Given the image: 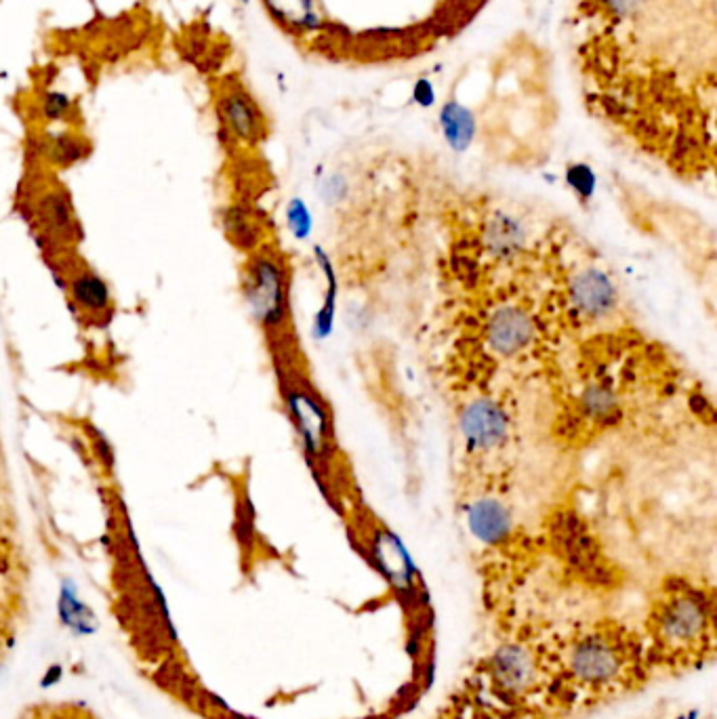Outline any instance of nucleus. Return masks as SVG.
Instances as JSON below:
<instances>
[{
	"label": "nucleus",
	"instance_id": "obj_17",
	"mask_svg": "<svg viewBox=\"0 0 717 719\" xmlns=\"http://www.w3.org/2000/svg\"><path fill=\"white\" fill-rule=\"evenodd\" d=\"M440 127L448 146L457 152H465L476 137V116L457 101H448L440 114Z\"/></svg>",
	"mask_w": 717,
	"mask_h": 719
},
{
	"label": "nucleus",
	"instance_id": "obj_1",
	"mask_svg": "<svg viewBox=\"0 0 717 719\" xmlns=\"http://www.w3.org/2000/svg\"><path fill=\"white\" fill-rule=\"evenodd\" d=\"M570 32L577 59L633 36L629 43L579 68L581 74L617 53L581 78L589 91L633 51L619 76L589 101L593 106L614 89L629 66L633 74L619 97L633 85L631 97L640 104L657 99L663 114L667 108L684 114L686 101L699 114L703 85L715 89V0H577Z\"/></svg>",
	"mask_w": 717,
	"mask_h": 719
},
{
	"label": "nucleus",
	"instance_id": "obj_9",
	"mask_svg": "<svg viewBox=\"0 0 717 719\" xmlns=\"http://www.w3.org/2000/svg\"><path fill=\"white\" fill-rule=\"evenodd\" d=\"M509 419L505 410L488 398L469 402L461 413V434L469 450L488 453L505 442Z\"/></svg>",
	"mask_w": 717,
	"mask_h": 719
},
{
	"label": "nucleus",
	"instance_id": "obj_25",
	"mask_svg": "<svg viewBox=\"0 0 717 719\" xmlns=\"http://www.w3.org/2000/svg\"><path fill=\"white\" fill-rule=\"evenodd\" d=\"M524 719H530V717H524ZM537 719H545V717H539V715H537Z\"/></svg>",
	"mask_w": 717,
	"mask_h": 719
},
{
	"label": "nucleus",
	"instance_id": "obj_8",
	"mask_svg": "<svg viewBox=\"0 0 717 719\" xmlns=\"http://www.w3.org/2000/svg\"><path fill=\"white\" fill-rule=\"evenodd\" d=\"M55 272L66 278V289L72 299L74 310L83 314L89 322L108 324L114 316V301L108 282L85 263L68 267H55Z\"/></svg>",
	"mask_w": 717,
	"mask_h": 719
},
{
	"label": "nucleus",
	"instance_id": "obj_20",
	"mask_svg": "<svg viewBox=\"0 0 717 719\" xmlns=\"http://www.w3.org/2000/svg\"><path fill=\"white\" fill-rule=\"evenodd\" d=\"M72 106H74V101L68 93L47 91L43 97H40V116L55 125V122H64L70 118Z\"/></svg>",
	"mask_w": 717,
	"mask_h": 719
},
{
	"label": "nucleus",
	"instance_id": "obj_24",
	"mask_svg": "<svg viewBox=\"0 0 717 719\" xmlns=\"http://www.w3.org/2000/svg\"><path fill=\"white\" fill-rule=\"evenodd\" d=\"M415 97H417L419 104L429 106V104H432V101H434V91H432V87L427 85L425 80H421V82H419V87H417V91H415Z\"/></svg>",
	"mask_w": 717,
	"mask_h": 719
},
{
	"label": "nucleus",
	"instance_id": "obj_12",
	"mask_svg": "<svg viewBox=\"0 0 717 719\" xmlns=\"http://www.w3.org/2000/svg\"><path fill=\"white\" fill-rule=\"evenodd\" d=\"M535 337L532 318L518 307H501L488 322V343L503 356H514L526 349Z\"/></svg>",
	"mask_w": 717,
	"mask_h": 719
},
{
	"label": "nucleus",
	"instance_id": "obj_10",
	"mask_svg": "<svg viewBox=\"0 0 717 719\" xmlns=\"http://www.w3.org/2000/svg\"><path fill=\"white\" fill-rule=\"evenodd\" d=\"M219 116L236 141L255 146L265 137V118L247 91L225 89L219 97Z\"/></svg>",
	"mask_w": 717,
	"mask_h": 719
},
{
	"label": "nucleus",
	"instance_id": "obj_18",
	"mask_svg": "<svg viewBox=\"0 0 717 719\" xmlns=\"http://www.w3.org/2000/svg\"><path fill=\"white\" fill-rule=\"evenodd\" d=\"M583 410L585 415L591 417L593 421L598 423H608L612 419H617V410H619V402L617 396H614L608 387L604 385H591L583 392Z\"/></svg>",
	"mask_w": 717,
	"mask_h": 719
},
{
	"label": "nucleus",
	"instance_id": "obj_14",
	"mask_svg": "<svg viewBox=\"0 0 717 719\" xmlns=\"http://www.w3.org/2000/svg\"><path fill=\"white\" fill-rule=\"evenodd\" d=\"M91 152L89 141L74 131L49 133L40 141V156L55 169H70L74 164L87 160Z\"/></svg>",
	"mask_w": 717,
	"mask_h": 719
},
{
	"label": "nucleus",
	"instance_id": "obj_19",
	"mask_svg": "<svg viewBox=\"0 0 717 719\" xmlns=\"http://www.w3.org/2000/svg\"><path fill=\"white\" fill-rule=\"evenodd\" d=\"M566 186L581 202H587L593 198V194H596L598 179L589 164L577 162V164H570V167L566 169Z\"/></svg>",
	"mask_w": 717,
	"mask_h": 719
},
{
	"label": "nucleus",
	"instance_id": "obj_22",
	"mask_svg": "<svg viewBox=\"0 0 717 719\" xmlns=\"http://www.w3.org/2000/svg\"><path fill=\"white\" fill-rule=\"evenodd\" d=\"M345 192H347V181H345L341 175L329 177V179H326L324 186H322V194H324V198L329 200V202L341 200V198L345 196Z\"/></svg>",
	"mask_w": 717,
	"mask_h": 719
},
{
	"label": "nucleus",
	"instance_id": "obj_13",
	"mask_svg": "<svg viewBox=\"0 0 717 719\" xmlns=\"http://www.w3.org/2000/svg\"><path fill=\"white\" fill-rule=\"evenodd\" d=\"M467 526L484 545H503L511 534V516L503 503L495 499H478L467 509Z\"/></svg>",
	"mask_w": 717,
	"mask_h": 719
},
{
	"label": "nucleus",
	"instance_id": "obj_23",
	"mask_svg": "<svg viewBox=\"0 0 717 719\" xmlns=\"http://www.w3.org/2000/svg\"><path fill=\"white\" fill-rule=\"evenodd\" d=\"M93 448L97 450V457H99V461H101V463H106V465L112 469V467H114V450H112V446L108 444V440H106L104 436H101V434H97V431H95Z\"/></svg>",
	"mask_w": 717,
	"mask_h": 719
},
{
	"label": "nucleus",
	"instance_id": "obj_3",
	"mask_svg": "<svg viewBox=\"0 0 717 719\" xmlns=\"http://www.w3.org/2000/svg\"><path fill=\"white\" fill-rule=\"evenodd\" d=\"M650 669L680 675L715 659V591L688 579H669L652 595L640 627Z\"/></svg>",
	"mask_w": 717,
	"mask_h": 719
},
{
	"label": "nucleus",
	"instance_id": "obj_21",
	"mask_svg": "<svg viewBox=\"0 0 717 719\" xmlns=\"http://www.w3.org/2000/svg\"><path fill=\"white\" fill-rule=\"evenodd\" d=\"M286 223H289V230L295 238H307L312 232V215L307 204L301 198H293L286 207Z\"/></svg>",
	"mask_w": 717,
	"mask_h": 719
},
{
	"label": "nucleus",
	"instance_id": "obj_7",
	"mask_svg": "<svg viewBox=\"0 0 717 719\" xmlns=\"http://www.w3.org/2000/svg\"><path fill=\"white\" fill-rule=\"evenodd\" d=\"M38 234L49 242L53 253H70L83 240V228L74 215L72 198L66 188H49L32 204Z\"/></svg>",
	"mask_w": 717,
	"mask_h": 719
},
{
	"label": "nucleus",
	"instance_id": "obj_11",
	"mask_svg": "<svg viewBox=\"0 0 717 719\" xmlns=\"http://www.w3.org/2000/svg\"><path fill=\"white\" fill-rule=\"evenodd\" d=\"M570 299L583 318L604 320L617 307V289L600 270H585L572 280Z\"/></svg>",
	"mask_w": 717,
	"mask_h": 719
},
{
	"label": "nucleus",
	"instance_id": "obj_2",
	"mask_svg": "<svg viewBox=\"0 0 717 719\" xmlns=\"http://www.w3.org/2000/svg\"><path fill=\"white\" fill-rule=\"evenodd\" d=\"M652 680L638 627L612 616L587 621L553 635L543 715L560 719L598 709L644 690Z\"/></svg>",
	"mask_w": 717,
	"mask_h": 719
},
{
	"label": "nucleus",
	"instance_id": "obj_26",
	"mask_svg": "<svg viewBox=\"0 0 717 719\" xmlns=\"http://www.w3.org/2000/svg\"><path fill=\"white\" fill-rule=\"evenodd\" d=\"M242 3H249V0H242Z\"/></svg>",
	"mask_w": 717,
	"mask_h": 719
},
{
	"label": "nucleus",
	"instance_id": "obj_16",
	"mask_svg": "<svg viewBox=\"0 0 717 719\" xmlns=\"http://www.w3.org/2000/svg\"><path fill=\"white\" fill-rule=\"evenodd\" d=\"M526 242L522 223L507 213H497L488 221L486 246L497 259H511L520 253Z\"/></svg>",
	"mask_w": 717,
	"mask_h": 719
},
{
	"label": "nucleus",
	"instance_id": "obj_5",
	"mask_svg": "<svg viewBox=\"0 0 717 719\" xmlns=\"http://www.w3.org/2000/svg\"><path fill=\"white\" fill-rule=\"evenodd\" d=\"M240 289L263 331L282 337L291 320V272L284 257L270 246H259L242 267Z\"/></svg>",
	"mask_w": 717,
	"mask_h": 719
},
{
	"label": "nucleus",
	"instance_id": "obj_4",
	"mask_svg": "<svg viewBox=\"0 0 717 719\" xmlns=\"http://www.w3.org/2000/svg\"><path fill=\"white\" fill-rule=\"evenodd\" d=\"M503 631L497 648L484 656L476 669L478 688L507 713L543 717L556 633L528 625Z\"/></svg>",
	"mask_w": 717,
	"mask_h": 719
},
{
	"label": "nucleus",
	"instance_id": "obj_6",
	"mask_svg": "<svg viewBox=\"0 0 717 719\" xmlns=\"http://www.w3.org/2000/svg\"><path fill=\"white\" fill-rule=\"evenodd\" d=\"M282 398L305 455L316 465H324L333 450V417L329 406L299 375H282Z\"/></svg>",
	"mask_w": 717,
	"mask_h": 719
},
{
	"label": "nucleus",
	"instance_id": "obj_15",
	"mask_svg": "<svg viewBox=\"0 0 717 719\" xmlns=\"http://www.w3.org/2000/svg\"><path fill=\"white\" fill-rule=\"evenodd\" d=\"M221 225H223L225 236L232 240L236 249L251 255L261 246L263 225L249 209L240 207V204H234V207H228L223 211Z\"/></svg>",
	"mask_w": 717,
	"mask_h": 719
}]
</instances>
